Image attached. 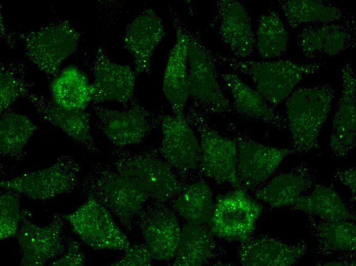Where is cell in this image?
<instances>
[{"mask_svg": "<svg viewBox=\"0 0 356 266\" xmlns=\"http://www.w3.org/2000/svg\"><path fill=\"white\" fill-rule=\"evenodd\" d=\"M335 97L329 84L300 87L289 96L286 102L288 127L294 153L316 149L319 137Z\"/></svg>", "mask_w": 356, "mask_h": 266, "instance_id": "7a4b0ae2", "label": "cell"}, {"mask_svg": "<svg viewBox=\"0 0 356 266\" xmlns=\"http://www.w3.org/2000/svg\"><path fill=\"white\" fill-rule=\"evenodd\" d=\"M277 6L291 29L312 24L340 21L348 15L326 1L283 0L277 2Z\"/></svg>", "mask_w": 356, "mask_h": 266, "instance_id": "d4e9b609", "label": "cell"}, {"mask_svg": "<svg viewBox=\"0 0 356 266\" xmlns=\"http://www.w3.org/2000/svg\"><path fill=\"white\" fill-rule=\"evenodd\" d=\"M157 150L150 147L139 152L117 148L110 162L121 174L139 186L155 201L164 203L185 188L176 178L170 166L161 159Z\"/></svg>", "mask_w": 356, "mask_h": 266, "instance_id": "277c9868", "label": "cell"}, {"mask_svg": "<svg viewBox=\"0 0 356 266\" xmlns=\"http://www.w3.org/2000/svg\"><path fill=\"white\" fill-rule=\"evenodd\" d=\"M163 135L159 152L167 163L183 175L199 163L200 145L185 116H160Z\"/></svg>", "mask_w": 356, "mask_h": 266, "instance_id": "4fadbf2b", "label": "cell"}, {"mask_svg": "<svg viewBox=\"0 0 356 266\" xmlns=\"http://www.w3.org/2000/svg\"><path fill=\"white\" fill-rule=\"evenodd\" d=\"M62 217L73 232L94 249L125 251L131 245L108 209L91 195L83 204Z\"/></svg>", "mask_w": 356, "mask_h": 266, "instance_id": "8992f818", "label": "cell"}, {"mask_svg": "<svg viewBox=\"0 0 356 266\" xmlns=\"http://www.w3.org/2000/svg\"><path fill=\"white\" fill-rule=\"evenodd\" d=\"M26 98L42 119L61 129L73 142L92 153L100 152L92 134L90 115L85 109L66 108L52 99L31 92Z\"/></svg>", "mask_w": 356, "mask_h": 266, "instance_id": "2e32d148", "label": "cell"}, {"mask_svg": "<svg viewBox=\"0 0 356 266\" xmlns=\"http://www.w3.org/2000/svg\"><path fill=\"white\" fill-rule=\"evenodd\" d=\"M214 243L211 234L201 224L188 223L181 229L175 266H199L211 257Z\"/></svg>", "mask_w": 356, "mask_h": 266, "instance_id": "83f0119b", "label": "cell"}, {"mask_svg": "<svg viewBox=\"0 0 356 266\" xmlns=\"http://www.w3.org/2000/svg\"><path fill=\"white\" fill-rule=\"evenodd\" d=\"M85 257L79 243L74 240L69 242L66 252L60 258L51 263L53 266H82Z\"/></svg>", "mask_w": 356, "mask_h": 266, "instance_id": "8d00e7d4", "label": "cell"}, {"mask_svg": "<svg viewBox=\"0 0 356 266\" xmlns=\"http://www.w3.org/2000/svg\"><path fill=\"white\" fill-rule=\"evenodd\" d=\"M214 62L226 64L249 76L256 91L271 105L287 99L297 84L305 76L319 71L322 64L301 63L290 60L253 61L239 59L211 52Z\"/></svg>", "mask_w": 356, "mask_h": 266, "instance_id": "6da1fadb", "label": "cell"}, {"mask_svg": "<svg viewBox=\"0 0 356 266\" xmlns=\"http://www.w3.org/2000/svg\"><path fill=\"white\" fill-rule=\"evenodd\" d=\"M142 219V234L153 259L166 261L174 257L181 232L176 216L170 211L156 209Z\"/></svg>", "mask_w": 356, "mask_h": 266, "instance_id": "7402d4cb", "label": "cell"}, {"mask_svg": "<svg viewBox=\"0 0 356 266\" xmlns=\"http://www.w3.org/2000/svg\"><path fill=\"white\" fill-rule=\"evenodd\" d=\"M127 110H116L95 105L96 126L116 148L138 144L160 124L157 116L142 106L134 98Z\"/></svg>", "mask_w": 356, "mask_h": 266, "instance_id": "30bf717a", "label": "cell"}, {"mask_svg": "<svg viewBox=\"0 0 356 266\" xmlns=\"http://www.w3.org/2000/svg\"><path fill=\"white\" fill-rule=\"evenodd\" d=\"M28 216L26 211L21 212L22 225L18 235L20 265H43L63 252V222L60 217L55 216L48 225L39 226Z\"/></svg>", "mask_w": 356, "mask_h": 266, "instance_id": "5bb4252c", "label": "cell"}, {"mask_svg": "<svg viewBox=\"0 0 356 266\" xmlns=\"http://www.w3.org/2000/svg\"><path fill=\"white\" fill-rule=\"evenodd\" d=\"M312 183L308 170L299 166L275 176L266 186L258 190L255 196L274 208L294 206L302 192Z\"/></svg>", "mask_w": 356, "mask_h": 266, "instance_id": "4316f807", "label": "cell"}, {"mask_svg": "<svg viewBox=\"0 0 356 266\" xmlns=\"http://www.w3.org/2000/svg\"><path fill=\"white\" fill-rule=\"evenodd\" d=\"M84 189L108 208L126 227L149 198L137 184L119 172L110 162H97L82 182Z\"/></svg>", "mask_w": 356, "mask_h": 266, "instance_id": "3957f363", "label": "cell"}, {"mask_svg": "<svg viewBox=\"0 0 356 266\" xmlns=\"http://www.w3.org/2000/svg\"><path fill=\"white\" fill-rule=\"evenodd\" d=\"M80 33L68 21L50 23L18 34L29 59L47 75L55 77L62 63L77 48Z\"/></svg>", "mask_w": 356, "mask_h": 266, "instance_id": "5b68a950", "label": "cell"}, {"mask_svg": "<svg viewBox=\"0 0 356 266\" xmlns=\"http://www.w3.org/2000/svg\"><path fill=\"white\" fill-rule=\"evenodd\" d=\"M185 118L199 132V165L202 172L216 182L228 183L236 188L240 187L237 171L236 142L221 136L209 127L204 119L193 111Z\"/></svg>", "mask_w": 356, "mask_h": 266, "instance_id": "ba28073f", "label": "cell"}, {"mask_svg": "<svg viewBox=\"0 0 356 266\" xmlns=\"http://www.w3.org/2000/svg\"><path fill=\"white\" fill-rule=\"evenodd\" d=\"M38 126L28 117L10 110L1 113L0 153L18 159Z\"/></svg>", "mask_w": 356, "mask_h": 266, "instance_id": "f1b7e54d", "label": "cell"}, {"mask_svg": "<svg viewBox=\"0 0 356 266\" xmlns=\"http://www.w3.org/2000/svg\"><path fill=\"white\" fill-rule=\"evenodd\" d=\"M342 89L332 123L329 148L332 154L344 157L355 146V74L349 64L341 70Z\"/></svg>", "mask_w": 356, "mask_h": 266, "instance_id": "d6986e66", "label": "cell"}, {"mask_svg": "<svg viewBox=\"0 0 356 266\" xmlns=\"http://www.w3.org/2000/svg\"><path fill=\"white\" fill-rule=\"evenodd\" d=\"M262 207L241 187L218 197L211 219V233L229 241L249 240Z\"/></svg>", "mask_w": 356, "mask_h": 266, "instance_id": "9c48e42d", "label": "cell"}, {"mask_svg": "<svg viewBox=\"0 0 356 266\" xmlns=\"http://www.w3.org/2000/svg\"><path fill=\"white\" fill-rule=\"evenodd\" d=\"M188 71L190 96L210 112L230 110V104L216 78L211 52L188 31Z\"/></svg>", "mask_w": 356, "mask_h": 266, "instance_id": "8fae6325", "label": "cell"}, {"mask_svg": "<svg viewBox=\"0 0 356 266\" xmlns=\"http://www.w3.org/2000/svg\"><path fill=\"white\" fill-rule=\"evenodd\" d=\"M219 35L236 58L250 56L256 45L251 19L243 6L234 0L217 3Z\"/></svg>", "mask_w": 356, "mask_h": 266, "instance_id": "44dd1931", "label": "cell"}, {"mask_svg": "<svg viewBox=\"0 0 356 266\" xmlns=\"http://www.w3.org/2000/svg\"><path fill=\"white\" fill-rule=\"evenodd\" d=\"M307 247L301 242L288 244L271 238H260L243 242L238 258L244 266H290L304 255Z\"/></svg>", "mask_w": 356, "mask_h": 266, "instance_id": "603a6c76", "label": "cell"}, {"mask_svg": "<svg viewBox=\"0 0 356 266\" xmlns=\"http://www.w3.org/2000/svg\"><path fill=\"white\" fill-rule=\"evenodd\" d=\"M165 35L162 19L150 9L144 10L128 25L123 45L133 57L136 74L151 75L152 56Z\"/></svg>", "mask_w": 356, "mask_h": 266, "instance_id": "ffe728a7", "label": "cell"}, {"mask_svg": "<svg viewBox=\"0 0 356 266\" xmlns=\"http://www.w3.org/2000/svg\"><path fill=\"white\" fill-rule=\"evenodd\" d=\"M52 99L69 109H85L92 101L93 88L86 75L78 68L70 65L64 69L51 84Z\"/></svg>", "mask_w": 356, "mask_h": 266, "instance_id": "484cf974", "label": "cell"}, {"mask_svg": "<svg viewBox=\"0 0 356 266\" xmlns=\"http://www.w3.org/2000/svg\"><path fill=\"white\" fill-rule=\"evenodd\" d=\"M81 167L71 156L62 155L48 167L2 180L0 187L34 199L44 200L73 190Z\"/></svg>", "mask_w": 356, "mask_h": 266, "instance_id": "52a82bcc", "label": "cell"}, {"mask_svg": "<svg viewBox=\"0 0 356 266\" xmlns=\"http://www.w3.org/2000/svg\"><path fill=\"white\" fill-rule=\"evenodd\" d=\"M337 179L346 186L351 191L353 198H355V168H347L336 172Z\"/></svg>", "mask_w": 356, "mask_h": 266, "instance_id": "74e56055", "label": "cell"}, {"mask_svg": "<svg viewBox=\"0 0 356 266\" xmlns=\"http://www.w3.org/2000/svg\"><path fill=\"white\" fill-rule=\"evenodd\" d=\"M152 256L145 243L135 244L125 251L124 255L111 263L115 266H150Z\"/></svg>", "mask_w": 356, "mask_h": 266, "instance_id": "d590c367", "label": "cell"}, {"mask_svg": "<svg viewBox=\"0 0 356 266\" xmlns=\"http://www.w3.org/2000/svg\"><path fill=\"white\" fill-rule=\"evenodd\" d=\"M93 73L94 104L114 101L125 105L134 98L135 71L129 65L113 61L102 47L96 52Z\"/></svg>", "mask_w": 356, "mask_h": 266, "instance_id": "9a60e30c", "label": "cell"}, {"mask_svg": "<svg viewBox=\"0 0 356 266\" xmlns=\"http://www.w3.org/2000/svg\"><path fill=\"white\" fill-rule=\"evenodd\" d=\"M16 193L7 192L0 196V239H7L18 232L21 218L19 198Z\"/></svg>", "mask_w": 356, "mask_h": 266, "instance_id": "e575fe53", "label": "cell"}, {"mask_svg": "<svg viewBox=\"0 0 356 266\" xmlns=\"http://www.w3.org/2000/svg\"><path fill=\"white\" fill-rule=\"evenodd\" d=\"M293 206L295 209L318 215L324 221L353 218L336 191L324 185H318L310 194L301 196Z\"/></svg>", "mask_w": 356, "mask_h": 266, "instance_id": "f546056e", "label": "cell"}, {"mask_svg": "<svg viewBox=\"0 0 356 266\" xmlns=\"http://www.w3.org/2000/svg\"><path fill=\"white\" fill-rule=\"evenodd\" d=\"M233 99L235 109L240 115L259 120L279 129L288 127L287 120L276 112L257 91L246 85L234 73L221 75Z\"/></svg>", "mask_w": 356, "mask_h": 266, "instance_id": "cb8c5ba5", "label": "cell"}, {"mask_svg": "<svg viewBox=\"0 0 356 266\" xmlns=\"http://www.w3.org/2000/svg\"><path fill=\"white\" fill-rule=\"evenodd\" d=\"M320 243L333 251L355 252L356 226L349 220L324 221L315 229Z\"/></svg>", "mask_w": 356, "mask_h": 266, "instance_id": "d6a6232c", "label": "cell"}, {"mask_svg": "<svg viewBox=\"0 0 356 266\" xmlns=\"http://www.w3.org/2000/svg\"><path fill=\"white\" fill-rule=\"evenodd\" d=\"M173 207L188 223L211 224L213 207L210 187L203 181L185 186Z\"/></svg>", "mask_w": 356, "mask_h": 266, "instance_id": "4dcf8cb0", "label": "cell"}, {"mask_svg": "<svg viewBox=\"0 0 356 266\" xmlns=\"http://www.w3.org/2000/svg\"><path fill=\"white\" fill-rule=\"evenodd\" d=\"M176 41L171 49L165 69L162 91L174 116H184L190 96L188 71V31L181 21L174 19Z\"/></svg>", "mask_w": 356, "mask_h": 266, "instance_id": "ac0fdd59", "label": "cell"}, {"mask_svg": "<svg viewBox=\"0 0 356 266\" xmlns=\"http://www.w3.org/2000/svg\"><path fill=\"white\" fill-rule=\"evenodd\" d=\"M354 21L312 24L304 26L296 37L298 50L306 58L335 56L355 45Z\"/></svg>", "mask_w": 356, "mask_h": 266, "instance_id": "7c38bea8", "label": "cell"}, {"mask_svg": "<svg viewBox=\"0 0 356 266\" xmlns=\"http://www.w3.org/2000/svg\"><path fill=\"white\" fill-rule=\"evenodd\" d=\"M25 70L23 68H18L16 63H9L1 67V113L9 110L17 99L26 98L31 93L34 83L27 80Z\"/></svg>", "mask_w": 356, "mask_h": 266, "instance_id": "836d02e7", "label": "cell"}, {"mask_svg": "<svg viewBox=\"0 0 356 266\" xmlns=\"http://www.w3.org/2000/svg\"><path fill=\"white\" fill-rule=\"evenodd\" d=\"M237 175L240 183L247 187H255L266 180L276 170L283 160L293 150L278 148L238 138Z\"/></svg>", "mask_w": 356, "mask_h": 266, "instance_id": "e0dca14e", "label": "cell"}, {"mask_svg": "<svg viewBox=\"0 0 356 266\" xmlns=\"http://www.w3.org/2000/svg\"><path fill=\"white\" fill-rule=\"evenodd\" d=\"M288 40L287 32L277 12L272 11L259 16L255 41L262 58L281 55L286 49Z\"/></svg>", "mask_w": 356, "mask_h": 266, "instance_id": "1f68e13d", "label": "cell"}]
</instances>
